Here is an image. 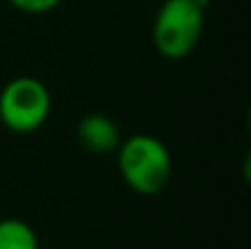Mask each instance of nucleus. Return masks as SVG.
<instances>
[{
    "label": "nucleus",
    "instance_id": "423d86ee",
    "mask_svg": "<svg viewBox=\"0 0 251 249\" xmlns=\"http://www.w3.org/2000/svg\"><path fill=\"white\" fill-rule=\"evenodd\" d=\"M11 4L26 13H44L49 9L57 7L60 0H11Z\"/></svg>",
    "mask_w": 251,
    "mask_h": 249
},
{
    "label": "nucleus",
    "instance_id": "20e7f679",
    "mask_svg": "<svg viewBox=\"0 0 251 249\" xmlns=\"http://www.w3.org/2000/svg\"><path fill=\"white\" fill-rule=\"evenodd\" d=\"M79 144L86 150L97 154L110 152L119 146V130L115 126L113 119L104 117V115H88L82 119L77 128Z\"/></svg>",
    "mask_w": 251,
    "mask_h": 249
},
{
    "label": "nucleus",
    "instance_id": "f03ea898",
    "mask_svg": "<svg viewBox=\"0 0 251 249\" xmlns=\"http://www.w3.org/2000/svg\"><path fill=\"white\" fill-rule=\"evenodd\" d=\"M203 4L199 0H165L154 20V44L170 60L185 57L203 31Z\"/></svg>",
    "mask_w": 251,
    "mask_h": 249
},
{
    "label": "nucleus",
    "instance_id": "39448f33",
    "mask_svg": "<svg viewBox=\"0 0 251 249\" xmlns=\"http://www.w3.org/2000/svg\"><path fill=\"white\" fill-rule=\"evenodd\" d=\"M0 249H38L33 229L18 219L0 221Z\"/></svg>",
    "mask_w": 251,
    "mask_h": 249
},
{
    "label": "nucleus",
    "instance_id": "f257e3e1",
    "mask_svg": "<svg viewBox=\"0 0 251 249\" xmlns=\"http://www.w3.org/2000/svg\"><path fill=\"white\" fill-rule=\"evenodd\" d=\"M119 170L124 181L139 194H156L168 185L172 161L159 139L134 135L119 150Z\"/></svg>",
    "mask_w": 251,
    "mask_h": 249
},
{
    "label": "nucleus",
    "instance_id": "7ed1b4c3",
    "mask_svg": "<svg viewBox=\"0 0 251 249\" xmlns=\"http://www.w3.org/2000/svg\"><path fill=\"white\" fill-rule=\"evenodd\" d=\"M51 110V95L40 79L18 77L0 93V119L16 132L40 128Z\"/></svg>",
    "mask_w": 251,
    "mask_h": 249
}]
</instances>
